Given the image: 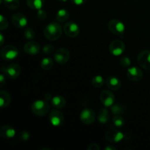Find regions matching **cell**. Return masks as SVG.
<instances>
[{"mask_svg":"<svg viewBox=\"0 0 150 150\" xmlns=\"http://www.w3.org/2000/svg\"><path fill=\"white\" fill-rule=\"evenodd\" d=\"M70 53L67 48H60L55 51L54 55L56 62L59 64H64L68 62L70 59Z\"/></svg>","mask_w":150,"mask_h":150,"instance_id":"6","label":"cell"},{"mask_svg":"<svg viewBox=\"0 0 150 150\" xmlns=\"http://www.w3.org/2000/svg\"><path fill=\"white\" fill-rule=\"evenodd\" d=\"M137 61L144 70H150V50H143L139 54Z\"/></svg>","mask_w":150,"mask_h":150,"instance_id":"9","label":"cell"},{"mask_svg":"<svg viewBox=\"0 0 150 150\" xmlns=\"http://www.w3.org/2000/svg\"><path fill=\"white\" fill-rule=\"evenodd\" d=\"M12 23L16 28L23 29V28H25L27 26V18L23 13H15L13 17H12Z\"/></svg>","mask_w":150,"mask_h":150,"instance_id":"15","label":"cell"},{"mask_svg":"<svg viewBox=\"0 0 150 150\" xmlns=\"http://www.w3.org/2000/svg\"><path fill=\"white\" fill-rule=\"evenodd\" d=\"M105 83V80L101 76H96L92 79V84L94 87L100 88L103 86Z\"/></svg>","mask_w":150,"mask_h":150,"instance_id":"27","label":"cell"},{"mask_svg":"<svg viewBox=\"0 0 150 150\" xmlns=\"http://www.w3.org/2000/svg\"><path fill=\"white\" fill-rule=\"evenodd\" d=\"M111 110L114 115H122L124 113L123 105L120 104H114L112 106H111Z\"/></svg>","mask_w":150,"mask_h":150,"instance_id":"28","label":"cell"},{"mask_svg":"<svg viewBox=\"0 0 150 150\" xmlns=\"http://www.w3.org/2000/svg\"><path fill=\"white\" fill-rule=\"evenodd\" d=\"M63 30L67 37L71 38H76L80 33V28L79 25L73 21L67 22L63 27Z\"/></svg>","mask_w":150,"mask_h":150,"instance_id":"8","label":"cell"},{"mask_svg":"<svg viewBox=\"0 0 150 150\" xmlns=\"http://www.w3.org/2000/svg\"><path fill=\"white\" fill-rule=\"evenodd\" d=\"M9 26V23L7 19L3 15H0V30L3 31L7 29Z\"/></svg>","mask_w":150,"mask_h":150,"instance_id":"30","label":"cell"},{"mask_svg":"<svg viewBox=\"0 0 150 150\" xmlns=\"http://www.w3.org/2000/svg\"><path fill=\"white\" fill-rule=\"evenodd\" d=\"M25 38L28 40H32L34 38H35V32L32 28L30 27H26L24 30V33H23Z\"/></svg>","mask_w":150,"mask_h":150,"instance_id":"29","label":"cell"},{"mask_svg":"<svg viewBox=\"0 0 150 150\" xmlns=\"http://www.w3.org/2000/svg\"><path fill=\"white\" fill-rule=\"evenodd\" d=\"M100 148L97 144H91L87 148L88 150H100Z\"/></svg>","mask_w":150,"mask_h":150,"instance_id":"36","label":"cell"},{"mask_svg":"<svg viewBox=\"0 0 150 150\" xmlns=\"http://www.w3.org/2000/svg\"><path fill=\"white\" fill-rule=\"evenodd\" d=\"M1 57L2 59L6 61L15 59L18 55V51L15 46L11 45H5L3 47L0 51Z\"/></svg>","mask_w":150,"mask_h":150,"instance_id":"4","label":"cell"},{"mask_svg":"<svg viewBox=\"0 0 150 150\" xmlns=\"http://www.w3.org/2000/svg\"><path fill=\"white\" fill-rule=\"evenodd\" d=\"M5 76H4V73H1L0 75V83H1V86H4V83H5Z\"/></svg>","mask_w":150,"mask_h":150,"instance_id":"37","label":"cell"},{"mask_svg":"<svg viewBox=\"0 0 150 150\" xmlns=\"http://www.w3.org/2000/svg\"><path fill=\"white\" fill-rule=\"evenodd\" d=\"M105 84H106L107 87L111 90L117 91L121 87L122 82L120 79L115 77V76H109L105 80Z\"/></svg>","mask_w":150,"mask_h":150,"instance_id":"18","label":"cell"},{"mask_svg":"<svg viewBox=\"0 0 150 150\" xmlns=\"http://www.w3.org/2000/svg\"><path fill=\"white\" fill-rule=\"evenodd\" d=\"M51 104L53 106L57 109H60L65 106L66 100L64 97L57 95V96L53 97L51 99Z\"/></svg>","mask_w":150,"mask_h":150,"instance_id":"19","label":"cell"},{"mask_svg":"<svg viewBox=\"0 0 150 150\" xmlns=\"http://www.w3.org/2000/svg\"><path fill=\"white\" fill-rule=\"evenodd\" d=\"M124 136V134L122 132L116 129L109 130L105 135V139L110 143H119L122 140H123Z\"/></svg>","mask_w":150,"mask_h":150,"instance_id":"12","label":"cell"},{"mask_svg":"<svg viewBox=\"0 0 150 150\" xmlns=\"http://www.w3.org/2000/svg\"><path fill=\"white\" fill-rule=\"evenodd\" d=\"M125 119L122 117V115H114L112 119V125L114 127L121 128L125 125Z\"/></svg>","mask_w":150,"mask_h":150,"instance_id":"25","label":"cell"},{"mask_svg":"<svg viewBox=\"0 0 150 150\" xmlns=\"http://www.w3.org/2000/svg\"><path fill=\"white\" fill-rule=\"evenodd\" d=\"M11 101L10 95L7 91H0V106L4 108L8 106Z\"/></svg>","mask_w":150,"mask_h":150,"instance_id":"20","label":"cell"},{"mask_svg":"<svg viewBox=\"0 0 150 150\" xmlns=\"http://www.w3.org/2000/svg\"><path fill=\"white\" fill-rule=\"evenodd\" d=\"M86 1H87V0H71V1L73 4L78 6H80L85 4V3L86 2Z\"/></svg>","mask_w":150,"mask_h":150,"instance_id":"35","label":"cell"},{"mask_svg":"<svg viewBox=\"0 0 150 150\" xmlns=\"http://www.w3.org/2000/svg\"><path fill=\"white\" fill-rule=\"evenodd\" d=\"M110 116L109 113L107 108H103L100 110L99 113L98 115V120L102 124H105V123L108 122L109 121Z\"/></svg>","mask_w":150,"mask_h":150,"instance_id":"22","label":"cell"},{"mask_svg":"<svg viewBox=\"0 0 150 150\" xmlns=\"http://www.w3.org/2000/svg\"><path fill=\"white\" fill-rule=\"evenodd\" d=\"M58 1H61V2H65V1H67V0H58Z\"/></svg>","mask_w":150,"mask_h":150,"instance_id":"40","label":"cell"},{"mask_svg":"<svg viewBox=\"0 0 150 150\" xmlns=\"http://www.w3.org/2000/svg\"><path fill=\"white\" fill-rule=\"evenodd\" d=\"M69 16H70V14L67 10L60 9L57 13V21L60 23L67 21V19L69 18Z\"/></svg>","mask_w":150,"mask_h":150,"instance_id":"24","label":"cell"},{"mask_svg":"<svg viewBox=\"0 0 150 150\" xmlns=\"http://www.w3.org/2000/svg\"><path fill=\"white\" fill-rule=\"evenodd\" d=\"M108 27L110 32L114 35L122 38L124 36L125 26L122 21L117 19H111L108 23Z\"/></svg>","mask_w":150,"mask_h":150,"instance_id":"3","label":"cell"},{"mask_svg":"<svg viewBox=\"0 0 150 150\" xmlns=\"http://www.w3.org/2000/svg\"><path fill=\"white\" fill-rule=\"evenodd\" d=\"M18 138L21 141H27L29 140V139L30 138V134H29V133L28 131H21L20 133H19V135H18Z\"/></svg>","mask_w":150,"mask_h":150,"instance_id":"33","label":"cell"},{"mask_svg":"<svg viewBox=\"0 0 150 150\" xmlns=\"http://www.w3.org/2000/svg\"><path fill=\"white\" fill-rule=\"evenodd\" d=\"M41 67L45 70H51L54 66V62H53L52 59L50 57H45V58L42 59L40 63Z\"/></svg>","mask_w":150,"mask_h":150,"instance_id":"26","label":"cell"},{"mask_svg":"<svg viewBox=\"0 0 150 150\" xmlns=\"http://www.w3.org/2000/svg\"><path fill=\"white\" fill-rule=\"evenodd\" d=\"M31 109L35 115L38 117H44L49 112L50 105L46 101L38 100L32 103Z\"/></svg>","mask_w":150,"mask_h":150,"instance_id":"2","label":"cell"},{"mask_svg":"<svg viewBox=\"0 0 150 150\" xmlns=\"http://www.w3.org/2000/svg\"><path fill=\"white\" fill-rule=\"evenodd\" d=\"M100 100L105 107H111L115 103V96L111 91L104 90L100 95Z\"/></svg>","mask_w":150,"mask_h":150,"instance_id":"11","label":"cell"},{"mask_svg":"<svg viewBox=\"0 0 150 150\" xmlns=\"http://www.w3.org/2000/svg\"><path fill=\"white\" fill-rule=\"evenodd\" d=\"M4 38L2 34H0V45H1V46H2L3 44H4Z\"/></svg>","mask_w":150,"mask_h":150,"instance_id":"38","label":"cell"},{"mask_svg":"<svg viewBox=\"0 0 150 150\" xmlns=\"http://www.w3.org/2000/svg\"><path fill=\"white\" fill-rule=\"evenodd\" d=\"M125 50V45L124 42L120 40H115L110 43L109 51L114 57L121 56Z\"/></svg>","mask_w":150,"mask_h":150,"instance_id":"7","label":"cell"},{"mask_svg":"<svg viewBox=\"0 0 150 150\" xmlns=\"http://www.w3.org/2000/svg\"><path fill=\"white\" fill-rule=\"evenodd\" d=\"M55 51V48L51 44H46L42 47V52L45 54H51Z\"/></svg>","mask_w":150,"mask_h":150,"instance_id":"31","label":"cell"},{"mask_svg":"<svg viewBox=\"0 0 150 150\" xmlns=\"http://www.w3.org/2000/svg\"><path fill=\"white\" fill-rule=\"evenodd\" d=\"M80 120L85 125H90L95 122V113L91 108H85L81 112Z\"/></svg>","mask_w":150,"mask_h":150,"instance_id":"14","label":"cell"},{"mask_svg":"<svg viewBox=\"0 0 150 150\" xmlns=\"http://www.w3.org/2000/svg\"><path fill=\"white\" fill-rule=\"evenodd\" d=\"M23 51L29 55H36L40 51V45L38 42L29 41L24 45Z\"/></svg>","mask_w":150,"mask_h":150,"instance_id":"16","label":"cell"},{"mask_svg":"<svg viewBox=\"0 0 150 150\" xmlns=\"http://www.w3.org/2000/svg\"><path fill=\"white\" fill-rule=\"evenodd\" d=\"M37 17L39 20H45L47 17V13L45 10L40 9V10H38L37 13Z\"/></svg>","mask_w":150,"mask_h":150,"instance_id":"34","label":"cell"},{"mask_svg":"<svg viewBox=\"0 0 150 150\" xmlns=\"http://www.w3.org/2000/svg\"><path fill=\"white\" fill-rule=\"evenodd\" d=\"M26 4L32 10H39L45 5V0H26Z\"/></svg>","mask_w":150,"mask_h":150,"instance_id":"21","label":"cell"},{"mask_svg":"<svg viewBox=\"0 0 150 150\" xmlns=\"http://www.w3.org/2000/svg\"><path fill=\"white\" fill-rule=\"evenodd\" d=\"M49 121L54 127H59L62 125L64 121V117L60 111L54 109L49 114Z\"/></svg>","mask_w":150,"mask_h":150,"instance_id":"10","label":"cell"},{"mask_svg":"<svg viewBox=\"0 0 150 150\" xmlns=\"http://www.w3.org/2000/svg\"><path fill=\"white\" fill-rule=\"evenodd\" d=\"M120 64H121L123 67L128 68V67H130V64H131V60H130V59L129 58V57H122L121 59H120Z\"/></svg>","mask_w":150,"mask_h":150,"instance_id":"32","label":"cell"},{"mask_svg":"<svg viewBox=\"0 0 150 150\" xmlns=\"http://www.w3.org/2000/svg\"><path fill=\"white\" fill-rule=\"evenodd\" d=\"M143 72L139 67H131L127 70V77L131 81H139L143 79Z\"/></svg>","mask_w":150,"mask_h":150,"instance_id":"13","label":"cell"},{"mask_svg":"<svg viewBox=\"0 0 150 150\" xmlns=\"http://www.w3.org/2000/svg\"><path fill=\"white\" fill-rule=\"evenodd\" d=\"M116 147L113 146H107L104 147V150H116Z\"/></svg>","mask_w":150,"mask_h":150,"instance_id":"39","label":"cell"},{"mask_svg":"<svg viewBox=\"0 0 150 150\" xmlns=\"http://www.w3.org/2000/svg\"><path fill=\"white\" fill-rule=\"evenodd\" d=\"M16 130L12 126L3 125L0 128V136L4 139H11L16 136Z\"/></svg>","mask_w":150,"mask_h":150,"instance_id":"17","label":"cell"},{"mask_svg":"<svg viewBox=\"0 0 150 150\" xmlns=\"http://www.w3.org/2000/svg\"><path fill=\"white\" fill-rule=\"evenodd\" d=\"M62 29L59 22L53 21L48 23L44 29V36L50 41H56L60 38Z\"/></svg>","mask_w":150,"mask_h":150,"instance_id":"1","label":"cell"},{"mask_svg":"<svg viewBox=\"0 0 150 150\" xmlns=\"http://www.w3.org/2000/svg\"><path fill=\"white\" fill-rule=\"evenodd\" d=\"M1 71L9 79H16L20 76L21 67L19 66V64H16V63H12L7 67H2Z\"/></svg>","mask_w":150,"mask_h":150,"instance_id":"5","label":"cell"},{"mask_svg":"<svg viewBox=\"0 0 150 150\" xmlns=\"http://www.w3.org/2000/svg\"><path fill=\"white\" fill-rule=\"evenodd\" d=\"M4 5L10 10H15L20 6L19 0H1Z\"/></svg>","mask_w":150,"mask_h":150,"instance_id":"23","label":"cell"}]
</instances>
